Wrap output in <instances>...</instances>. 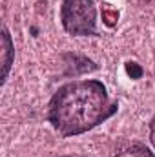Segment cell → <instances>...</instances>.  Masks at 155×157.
Returning a JSON list of instances; mask_svg holds the SVG:
<instances>
[{
    "label": "cell",
    "instance_id": "1",
    "mask_svg": "<svg viewBox=\"0 0 155 157\" xmlns=\"http://www.w3.org/2000/svg\"><path fill=\"white\" fill-rule=\"evenodd\" d=\"M119 112L108 88L99 78L70 80L51 95L46 119L64 139L91 132Z\"/></svg>",
    "mask_w": 155,
    "mask_h": 157
},
{
    "label": "cell",
    "instance_id": "2",
    "mask_svg": "<svg viewBox=\"0 0 155 157\" xmlns=\"http://www.w3.org/2000/svg\"><path fill=\"white\" fill-rule=\"evenodd\" d=\"M62 29L71 37H99L95 0H62L60 4Z\"/></svg>",
    "mask_w": 155,
    "mask_h": 157
},
{
    "label": "cell",
    "instance_id": "3",
    "mask_svg": "<svg viewBox=\"0 0 155 157\" xmlns=\"http://www.w3.org/2000/svg\"><path fill=\"white\" fill-rule=\"evenodd\" d=\"M62 59L66 60V66H68V70H66V77H77V75H82V73H88V71H93V70H97V66H95V62L93 60H89V59H86V57H80V55H73V53H64L62 55Z\"/></svg>",
    "mask_w": 155,
    "mask_h": 157
},
{
    "label": "cell",
    "instance_id": "4",
    "mask_svg": "<svg viewBox=\"0 0 155 157\" xmlns=\"http://www.w3.org/2000/svg\"><path fill=\"white\" fill-rule=\"evenodd\" d=\"M2 64H4V71H2V82L7 78L9 75V70H11V64H13V59H15V46H13V40H11V35H9V29L4 28L2 31Z\"/></svg>",
    "mask_w": 155,
    "mask_h": 157
},
{
    "label": "cell",
    "instance_id": "5",
    "mask_svg": "<svg viewBox=\"0 0 155 157\" xmlns=\"http://www.w3.org/2000/svg\"><path fill=\"white\" fill-rule=\"evenodd\" d=\"M113 157H155V154L141 141H133L130 144H126L124 148H120Z\"/></svg>",
    "mask_w": 155,
    "mask_h": 157
},
{
    "label": "cell",
    "instance_id": "6",
    "mask_svg": "<svg viewBox=\"0 0 155 157\" xmlns=\"http://www.w3.org/2000/svg\"><path fill=\"white\" fill-rule=\"evenodd\" d=\"M100 17H102V24L106 28H115L117 22H119V11L113 9L110 4H102V9H100Z\"/></svg>",
    "mask_w": 155,
    "mask_h": 157
},
{
    "label": "cell",
    "instance_id": "7",
    "mask_svg": "<svg viewBox=\"0 0 155 157\" xmlns=\"http://www.w3.org/2000/svg\"><path fill=\"white\" fill-rule=\"evenodd\" d=\"M126 73H128V77H131L133 80H137V78H141L144 75V70H142L141 64L130 60V62H126Z\"/></svg>",
    "mask_w": 155,
    "mask_h": 157
},
{
    "label": "cell",
    "instance_id": "8",
    "mask_svg": "<svg viewBox=\"0 0 155 157\" xmlns=\"http://www.w3.org/2000/svg\"><path fill=\"white\" fill-rule=\"evenodd\" d=\"M148 130H150V143H152V146L155 148V115L148 122Z\"/></svg>",
    "mask_w": 155,
    "mask_h": 157
},
{
    "label": "cell",
    "instance_id": "9",
    "mask_svg": "<svg viewBox=\"0 0 155 157\" xmlns=\"http://www.w3.org/2000/svg\"><path fill=\"white\" fill-rule=\"evenodd\" d=\"M55 157H77V155H55Z\"/></svg>",
    "mask_w": 155,
    "mask_h": 157
}]
</instances>
